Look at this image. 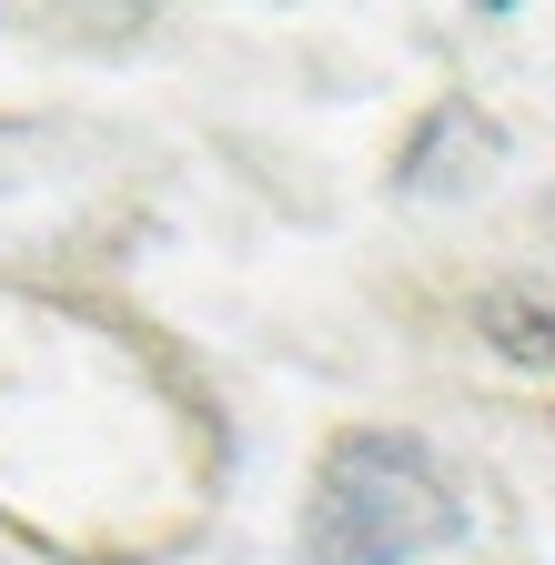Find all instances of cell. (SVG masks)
<instances>
[{
  "label": "cell",
  "mask_w": 555,
  "mask_h": 565,
  "mask_svg": "<svg viewBox=\"0 0 555 565\" xmlns=\"http://www.w3.org/2000/svg\"><path fill=\"white\" fill-rule=\"evenodd\" d=\"M465 535V494L414 435H333L303 494V565H414Z\"/></svg>",
  "instance_id": "6da1fadb"
},
{
  "label": "cell",
  "mask_w": 555,
  "mask_h": 565,
  "mask_svg": "<svg viewBox=\"0 0 555 565\" xmlns=\"http://www.w3.org/2000/svg\"><path fill=\"white\" fill-rule=\"evenodd\" d=\"M474 333L515 353V364H545L555 374V273H505L474 294Z\"/></svg>",
  "instance_id": "7a4b0ae2"
}]
</instances>
